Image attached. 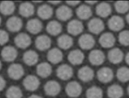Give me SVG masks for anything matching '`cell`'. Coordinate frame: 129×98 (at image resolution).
Listing matches in <instances>:
<instances>
[{"label":"cell","mask_w":129,"mask_h":98,"mask_svg":"<svg viewBox=\"0 0 129 98\" xmlns=\"http://www.w3.org/2000/svg\"><path fill=\"white\" fill-rule=\"evenodd\" d=\"M23 26L22 19L17 16H12L9 18L6 22L7 29L12 32L19 31Z\"/></svg>","instance_id":"4fadbf2b"},{"label":"cell","mask_w":129,"mask_h":98,"mask_svg":"<svg viewBox=\"0 0 129 98\" xmlns=\"http://www.w3.org/2000/svg\"><path fill=\"white\" fill-rule=\"evenodd\" d=\"M57 43L59 48L67 50L72 46L73 44V39L70 35L63 34L57 38Z\"/></svg>","instance_id":"f546056e"},{"label":"cell","mask_w":129,"mask_h":98,"mask_svg":"<svg viewBox=\"0 0 129 98\" xmlns=\"http://www.w3.org/2000/svg\"><path fill=\"white\" fill-rule=\"evenodd\" d=\"M127 93H128V95H129V85L128 86V87H127Z\"/></svg>","instance_id":"bcb514c9"},{"label":"cell","mask_w":129,"mask_h":98,"mask_svg":"<svg viewBox=\"0 0 129 98\" xmlns=\"http://www.w3.org/2000/svg\"><path fill=\"white\" fill-rule=\"evenodd\" d=\"M66 94L71 97H77L82 91L81 85L76 81H72L68 83L65 87Z\"/></svg>","instance_id":"6da1fadb"},{"label":"cell","mask_w":129,"mask_h":98,"mask_svg":"<svg viewBox=\"0 0 129 98\" xmlns=\"http://www.w3.org/2000/svg\"><path fill=\"white\" fill-rule=\"evenodd\" d=\"M105 58V56L104 53L99 49L92 50L88 56V59L90 63L95 66L101 65L104 62Z\"/></svg>","instance_id":"277c9868"},{"label":"cell","mask_w":129,"mask_h":98,"mask_svg":"<svg viewBox=\"0 0 129 98\" xmlns=\"http://www.w3.org/2000/svg\"><path fill=\"white\" fill-rule=\"evenodd\" d=\"M38 54L36 51L33 50L26 51L23 56V61L28 66H33L35 65L38 62Z\"/></svg>","instance_id":"603a6c76"},{"label":"cell","mask_w":129,"mask_h":98,"mask_svg":"<svg viewBox=\"0 0 129 98\" xmlns=\"http://www.w3.org/2000/svg\"><path fill=\"white\" fill-rule=\"evenodd\" d=\"M48 2L52 5H58L60 3L61 1H48Z\"/></svg>","instance_id":"60d3db41"},{"label":"cell","mask_w":129,"mask_h":98,"mask_svg":"<svg viewBox=\"0 0 129 98\" xmlns=\"http://www.w3.org/2000/svg\"><path fill=\"white\" fill-rule=\"evenodd\" d=\"M1 55L4 61L7 62H12L17 57L18 52L16 48L13 46H7L2 49Z\"/></svg>","instance_id":"9c48e42d"},{"label":"cell","mask_w":129,"mask_h":98,"mask_svg":"<svg viewBox=\"0 0 129 98\" xmlns=\"http://www.w3.org/2000/svg\"><path fill=\"white\" fill-rule=\"evenodd\" d=\"M36 72L39 76L42 78L47 77L52 72L51 66L47 62H41L37 66Z\"/></svg>","instance_id":"83f0119b"},{"label":"cell","mask_w":129,"mask_h":98,"mask_svg":"<svg viewBox=\"0 0 129 98\" xmlns=\"http://www.w3.org/2000/svg\"><path fill=\"white\" fill-rule=\"evenodd\" d=\"M37 15L42 20H47L53 15V9L48 5L43 4L40 6L37 9Z\"/></svg>","instance_id":"484cf974"},{"label":"cell","mask_w":129,"mask_h":98,"mask_svg":"<svg viewBox=\"0 0 129 98\" xmlns=\"http://www.w3.org/2000/svg\"><path fill=\"white\" fill-rule=\"evenodd\" d=\"M118 41L122 45L129 46V30H123L119 33Z\"/></svg>","instance_id":"8d00e7d4"},{"label":"cell","mask_w":129,"mask_h":98,"mask_svg":"<svg viewBox=\"0 0 129 98\" xmlns=\"http://www.w3.org/2000/svg\"><path fill=\"white\" fill-rule=\"evenodd\" d=\"M111 13V7L107 3H100L96 7V14L101 18H106L108 17Z\"/></svg>","instance_id":"4316f807"},{"label":"cell","mask_w":129,"mask_h":98,"mask_svg":"<svg viewBox=\"0 0 129 98\" xmlns=\"http://www.w3.org/2000/svg\"><path fill=\"white\" fill-rule=\"evenodd\" d=\"M98 80L102 83H108L113 78V72L108 67H103L100 68L97 72Z\"/></svg>","instance_id":"52a82bcc"},{"label":"cell","mask_w":129,"mask_h":98,"mask_svg":"<svg viewBox=\"0 0 129 98\" xmlns=\"http://www.w3.org/2000/svg\"><path fill=\"white\" fill-rule=\"evenodd\" d=\"M8 74L12 79L19 80L24 74V69L22 65L19 63H13L8 68Z\"/></svg>","instance_id":"7a4b0ae2"},{"label":"cell","mask_w":129,"mask_h":98,"mask_svg":"<svg viewBox=\"0 0 129 98\" xmlns=\"http://www.w3.org/2000/svg\"><path fill=\"white\" fill-rule=\"evenodd\" d=\"M88 28L91 33L94 34H99L104 30V24L100 19L94 18L88 22Z\"/></svg>","instance_id":"8fae6325"},{"label":"cell","mask_w":129,"mask_h":98,"mask_svg":"<svg viewBox=\"0 0 129 98\" xmlns=\"http://www.w3.org/2000/svg\"><path fill=\"white\" fill-rule=\"evenodd\" d=\"M46 30L48 34L52 36H56L60 33L62 26L60 23L55 20L49 22L46 27Z\"/></svg>","instance_id":"4dcf8cb0"},{"label":"cell","mask_w":129,"mask_h":98,"mask_svg":"<svg viewBox=\"0 0 129 98\" xmlns=\"http://www.w3.org/2000/svg\"><path fill=\"white\" fill-rule=\"evenodd\" d=\"M115 38L113 34L110 32L103 33L99 39L100 45L103 48H109L112 47L115 44Z\"/></svg>","instance_id":"2e32d148"},{"label":"cell","mask_w":129,"mask_h":98,"mask_svg":"<svg viewBox=\"0 0 129 98\" xmlns=\"http://www.w3.org/2000/svg\"><path fill=\"white\" fill-rule=\"evenodd\" d=\"M124 26V20L119 16H113L108 21V28L113 31H119L122 30Z\"/></svg>","instance_id":"5bb4252c"},{"label":"cell","mask_w":129,"mask_h":98,"mask_svg":"<svg viewBox=\"0 0 129 98\" xmlns=\"http://www.w3.org/2000/svg\"><path fill=\"white\" fill-rule=\"evenodd\" d=\"M34 7L29 2H24L20 4L19 8V14L23 17L28 18L32 16L34 13Z\"/></svg>","instance_id":"cb8c5ba5"},{"label":"cell","mask_w":129,"mask_h":98,"mask_svg":"<svg viewBox=\"0 0 129 98\" xmlns=\"http://www.w3.org/2000/svg\"><path fill=\"white\" fill-rule=\"evenodd\" d=\"M85 58L83 52L79 49H74L70 51L68 55L69 61L73 65L81 64Z\"/></svg>","instance_id":"9a60e30c"},{"label":"cell","mask_w":129,"mask_h":98,"mask_svg":"<svg viewBox=\"0 0 129 98\" xmlns=\"http://www.w3.org/2000/svg\"><path fill=\"white\" fill-rule=\"evenodd\" d=\"M77 16L81 20H87L90 18L92 14L91 8L87 5L83 4L79 6L76 11Z\"/></svg>","instance_id":"d4e9b609"},{"label":"cell","mask_w":129,"mask_h":98,"mask_svg":"<svg viewBox=\"0 0 129 98\" xmlns=\"http://www.w3.org/2000/svg\"><path fill=\"white\" fill-rule=\"evenodd\" d=\"M51 43L50 38L46 35L38 36L35 41L36 48L40 51H45L49 49L51 46Z\"/></svg>","instance_id":"d6986e66"},{"label":"cell","mask_w":129,"mask_h":98,"mask_svg":"<svg viewBox=\"0 0 129 98\" xmlns=\"http://www.w3.org/2000/svg\"><path fill=\"white\" fill-rule=\"evenodd\" d=\"M84 29V26L81 21L74 19L70 21L67 25V30L69 34L77 36L81 34Z\"/></svg>","instance_id":"7c38bea8"},{"label":"cell","mask_w":129,"mask_h":98,"mask_svg":"<svg viewBox=\"0 0 129 98\" xmlns=\"http://www.w3.org/2000/svg\"><path fill=\"white\" fill-rule=\"evenodd\" d=\"M55 14L58 20L62 21H66L72 17L73 11L69 6L62 5L59 6L56 9Z\"/></svg>","instance_id":"ac0fdd59"},{"label":"cell","mask_w":129,"mask_h":98,"mask_svg":"<svg viewBox=\"0 0 129 98\" xmlns=\"http://www.w3.org/2000/svg\"><path fill=\"white\" fill-rule=\"evenodd\" d=\"M9 39L8 33L4 30H0V45L7 43Z\"/></svg>","instance_id":"74e56055"},{"label":"cell","mask_w":129,"mask_h":98,"mask_svg":"<svg viewBox=\"0 0 129 98\" xmlns=\"http://www.w3.org/2000/svg\"><path fill=\"white\" fill-rule=\"evenodd\" d=\"M86 95L87 98H102V89L97 86H92L87 89Z\"/></svg>","instance_id":"d6a6232c"},{"label":"cell","mask_w":129,"mask_h":98,"mask_svg":"<svg viewBox=\"0 0 129 98\" xmlns=\"http://www.w3.org/2000/svg\"><path fill=\"white\" fill-rule=\"evenodd\" d=\"M116 77L121 82H125L129 81V68L122 66L119 68L116 72Z\"/></svg>","instance_id":"e575fe53"},{"label":"cell","mask_w":129,"mask_h":98,"mask_svg":"<svg viewBox=\"0 0 129 98\" xmlns=\"http://www.w3.org/2000/svg\"><path fill=\"white\" fill-rule=\"evenodd\" d=\"M6 85V81L3 77L0 75V91L3 90Z\"/></svg>","instance_id":"f35d334b"},{"label":"cell","mask_w":129,"mask_h":98,"mask_svg":"<svg viewBox=\"0 0 129 98\" xmlns=\"http://www.w3.org/2000/svg\"><path fill=\"white\" fill-rule=\"evenodd\" d=\"M15 10V5L13 2L9 1H2L0 3V12L4 15L12 14Z\"/></svg>","instance_id":"1f68e13d"},{"label":"cell","mask_w":129,"mask_h":98,"mask_svg":"<svg viewBox=\"0 0 129 98\" xmlns=\"http://www.w3.org/2000/svg\"><path fill=\"white\" fill-rule=\"evenodd\" d=\"M34 3H41L42 1H33Z\"/></svg>","instance_id":"c3c4849f"},{"label":"cell","mask_w":129,"mask_h":98,"mask_svg":"<svg viewBox=\"0 0 129 98\" xmlns=\"http://www.w3.org/2000/svg\"><path fill=\"white\" fill-rule=\"evenodd\" d=\"M23 84L26 90L33 91L37 90L39 87L40 81L35 75H28L24 79Z\"/></svg>","instance_id":"5b68a950"},{"label":"cell","mask_w":129,"mask_h":98,"mask_svg":"<svg viewBox=\"0 0 129 98\" xmlns=\"http://www.w3.org/2000/svg\"><path fill=\"white\" fill-rule=\"evenodd\" d=\"M78 44L82 49L89 50L94 47L95 40L91 34H84L79 38Z\"/></svg>","instance_id":"8992f818"},{"label":"cell","mask_w":129,"mask_h":98,"mask_svg":"<svg viewBox=\"0 0 129 98\" xmlns=\"http://www.w3.org/2000/svg\"><path fill=\"white\" fill-rule=\"evenodd\" d=\"M2 62H1V60H0V70H1V68H2Z\"/></svg>","instance_id":"7dc6e473"},{"label":"cell","mask_w":129,"mask_h":98,"mask_svg":"<svg viewBox=\"0 0 129 98\" xmlns=\"http://www.w3.org/2000/svg\"><path fill=\"white\" fill-rule=\"evenodd\" d=\"M80 3V1H66V4L69 6L72 7H75L78 5Z\"/></svg>","instance_id":"ab89813d"},{"label":"cell","mask_w":129,"mask_h":98,"mask_svg":"<svg viewBox=\"0 0 129 98\" xmlns=\"http://www.w3.org/2000/svg\"><path fill=\"white\" fill-rule=\"evenodd\" d=\"M1 22H2V19H1V17H0V25H1Z\"/></svg>","instance_id":"681fc988"},{"label":"cell","mask_w":129,"mask_h":98,"mask_svg":"<svg viewBox=\"0 0 129 98\" xmlns=\"http://www.w3.org/2000/svg\"><path fill=\"white\" fill-rule=\"evenodd\" d=\"M125 60L126 63L129 65V52L127 53V54H126L125 57Z\"/></svg>","instance_id":"b9f144b4"},{"label":"cell","mask_w":129,"mask_h":98,"mask_svg":"<svg viewBox=\"0 0 129 98\" xmlns=\"http://www.w3.org/2000/svg\"><path fill=\"white\" fill-rule=\"evenodd\" d=\"M31 38L30 36L25 33H21L18 34L14 38L15 45L21 49H26L31 44Z\"/></svg>","instance_id":"30bf717a"},{"label":"cell","mask_w":129,"mask_h":98,"mask_svg":"<svg viewBox=\"0 0 129 98\" xmlns=\"http://www.w3.org/2000/svg\"><path fill=\"white\" fill-rule=\"evenodd\" d=\"M85 2H86V4H88V5H94V4H96V3L97 2V1H85Z\"/></svg>","instance_id":"7bdbcfd3"},{"label":"cell","mask_w":129,"mask_h":98,"mask_svg":"<svg viewBox=\"0 0 129 98\" xmlns=\"http://www.w3.org/2000/svg\"><path fill=\"white\" fill-rule=\"evenodd\" d=\"M6 96L7 98H22L23 93L20 87L17 86L12 85L7 90Z\"/></svg>","instance_id":"836d02e7"},{"label":"cell","mask_w":129,"mask_h":98,"mask_svg":"<svg viewBox=\"0 0 129 98\" xmlns=\"http://www.w3.org/2000/svg\"><path fill=\"white\" fill-rule=\"evenodd\" d=\"M94 76V70L88 66H84L78 70V77L83 82H88L92 80Z\"/></svg>","instance_id":"e0dca14e"},{"label":"cell","mask_w":129,"mask_h":98,"mask_svg":"<svg viewBox=\"0 0 129 98\" xmlns=\"http://www.w3.org/2000/svg\"><path fill=\"white\" fill-rule=\"evenodd\" d=\"M107 94L109 98H121L123 94V90L120 85L114 84L108 87Z\"/></svg>","instance_id":"f1b7e54d"},{"label":"cell","mask_w":129,"mask_h":98,"mask_svg":"<svg viewBox=\"0 0 129 98\" xmlns=\"http://www.w3.org/2000/svg\"><path fill=\"white\" fill-rule=\"evenodd\" d=\"M123 53L118 48H114L108 52V60L112 64H116L121 62L123 58Z\"/></svg>","instance_id":"ffe728a7"},{"label":"cell","mask_w":129,"mask_h":98,"mask_svg":"<svg viewBox=\"0 0 129 98\" xmlns=\"http://www.w3.org/2000/svg\"><path fill=\"white\" fill-rule=\"evenodd\" d=\"M43 27L41 22L38 19L29 20L26 24V29L28 32L32 34H37L42 30Z\"/></svg>","instance_id":"44dd1931"},{"label":"cell","mask_w":129,"mask_h":98,"mask_svg":"<svg viewBox=\"0 0 129 98\" xmlns=\"http://www.w3.org/2000/svg\"><path fill=\"white\" fill-rule=\"evenodd\" d=\"M60 84L57 81L53 80L48 81L44 86V92L48 96H56L60 92Z\"/></svg>","instance_id":"3957f363"},{"label":"cell","mask_w":129,"mask_h":98,"mask_svg":"<svg viewBox=\"0 0 129 98\" xmlns=\"http://www.w3.org/2000/svg\"><path fill=\"white\" fill-rule=\"evenodd\" d=\"M126 21L127 23L129 24V13L126 16Z\"/></svg>","instance_id":"f6af8a7d"},{"label":"cell","mask_w":129,"mask_h":98,"mask_svg":"<svg viewBox=\"0 0 129 98\" xmlns=\"http://www.w3.org/2000/svg\"><path fill=\"white\" fill-rule=\"evenodd\" d=\"M116 11L119 14H124L129 10V2L126 1H116L114 4Z\"/></svg>","instance_id":"d590c367"},{"label":"cell","mask_w":129,"mask_h":98,"mask_svg":"<svg viewBox=\"0 0 129 98\" xmlns=\"http://www.w3.org/2000/svg\"><path fill=\"white\" fill-rule=\"evenodd\" d=\"M28 98H43L41 96L37 94H32L30 96H29Z\"/></svg>","instance_id":"ee69618b"},{"label":"cell","mask_w":129,"mask_h":98,"mask_svg":"<svg viewBox=\"0 0 129 98\" xmlns=\"http://www.w3.org/2000/svg\"><path fill=\"white\" fill-rule=\"evenodd\" d=\"M47 60L51 63L57 64L61 61L63 59V53L61 51L57 48H53L47 53Z\"/></svg>","instance_id":"7402d4cb"},{"label":"cell","mask_w":129,"mask_h":98,"mask_svg":"<svg viewBox=\"0 0 129 98\" xmlns=\"http://www.w3.org/2000/svg\"><path fill=\"white\" fill-rule=\"evenodd\" d=\"M73 75V68L67 64H63L59 65L56 69V75L61 80H68L72 77Z\"/></svg>","instance_id":"ba28073f"}]
</instances>
